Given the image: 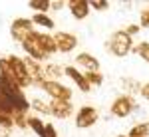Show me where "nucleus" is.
Returning a JSON list of instances; mask_svg holds the SVG:
<instances>
[{"instance_id": "obj_26", "label": "nucleus", "mask_w": 149, "mask_h": 137, "mask_svg": "<svg viewBox=\"0 0 149 137\" xmlns=\"http://www.w3.org/2000/svg\"><path fill=\"white\" fill-rule=\"evenodd\" d=\"M139 26L141 28H149V8H143L139 12Z\"/></svg>"}, {"instance_id": "obj_20", "label": "nucleus", "mask_w": 149, "mask_h": 137, "mask_svg": "<svg viewBox=\"0 0 149 137\" xmlns=\"http://www.w3.org/2000/svg\"><path fill=\"white\" fill-rule=\"evenodd\" d=\"M28 6H30L36 14H48V12H50V0H30Z\"/></svg>"}, {"instance_id": "obj_27", "label": "nucleus", "mask_w": 149, "mask_h": 137, "mask_svg": "<svg viewBox=\"0 0 149 137\" xmlns=\"http://www.w3.org/2000/svg\"><path fill=\"white\" fill-rule=\"evenodd\" d=\"M139 30H141V26H139V24H129V26H127L123 32H125L127 36H131V38H133V36H137V34H139Z\"/></svg>"}, {"instance_id": "obj_18", "label": "nucleus", "mask_w": 149, "mask_h": 137, "mask_svg": "<svg viewBox=\"0 0 149 137\" xmlns=\"http://www.w3.org/2000/svg\"><path fill=\"white\" fill-rule=\"evenodd\" d=\"M30 109H34L36 113H40V115H52V111H50V102H44L40 97H34L30 102Z\"/></svg>"}, {"instance_id": "obj_13", "label": "nucleus", "mask_w": 149, "mask_h": 137, "mask_svg": "<svg viewBox=\"0 0 149 137\" xmlns=\"http://www.w3.org/2000/svg\"><path fill=\"white\" fill-rule=\"evenodd\" d=\"M22 46V50L26 52V58H32V60H36V62H42V60H48V56L42 52V48L38 46V42L34 40V34L30 36L24 44H20Z\"/></svg>"}, {"instance_id": "obj_31", "label": "nucleus", "mask_w": 149, "mask_h": 137, "mask_svg": "<svg viewBox=\"0 0 149 137\" xmlns=\"http://www.w3.org/2000/svg\"><path fill=\"white\" fill-rule=\"evenodd\" d=\"M0 137H10V131H6V129H0Z\"/></svg>"}, {"instance_id": "obj_2", "label": "nucleus", "mask_w": 149, "mask_h": 137, "mask_svg": "<svg viewBox=\"0 0 149 137\" xmlns=\"http://www.w3.org/2000/svg\"><path fill=\"white\" fill-rule=\"evenodd\" d=\"M135 107H137V103L135 99L131 97V95H117L113 102H111V107H109V113L113 115V117H119V119H123V117H129V115L135 111Z\"/></svg>"}, {"instance_id": "obj_24", "label": "nucleus", "mask_w": 149, "mask_h": 137, "mask_svg": "<svg viewBox=\"0 0 149 137\" xmlns=\"http://www.w3.org/2000/svg\"><path fill=\"white\" fill-rule=\"evenodd\" d=\"M86 76V80H88V83L90 86H102L103 83V76H102V72H92V74H84Z\"/></svg>"}, {"instance_id": "obj_28", "label": "nucleus", "mask_w": 149, "mask_h": 137, "mask_svg": "<svg viewBox=\"0 0 149 137\" xmlns=\"http://www.w3.org/2000/svg\"><path fill=\"white\" fill-rule=\"evenodd\" d=\"M68 2H64V0H50V10H56V12H60L64 6H66Z\"/></svg>"}, {"instance_id": "obj_16", "label": "nucleus", "mask_w": 149, "mask_h": 137, "mask_svg": "<svg viewBox=\"0 0 149 137\" xmlns=\"http://www.w3.org/2000/svg\"><path fill=\"white\" fill-rule=\"evenodd\" d=\"M30 20H32V24H34V26L46 28V30H54V28H56V22H54V18H50L48 14H34Z\"/></svg>"}, {"instance_id": "obj_7", "label": "nucleus", "mask_w": 149, "mask_h": 137, "mask_svg": "<svg viewBox=\"0 0 149 137\" xmlns=\"http://www.w3.org/2000/svg\"><path fill=\"white\" fill-rule=\"evenodd\" d=\"M54 40H56L58 52H62V54H70V52H74L76 46H78V36L72 34V32H64V30L56 32V34H54Z\"/></svg>"}, {"instance_id": "obj_11", "label": "nucleus", "mask_w": 149, "mask_h": 137, "mask_svg": "<svg viewBox=\"0 0 149 137\" xmlns=\"http://www.w3.org/2000/svg\"><path fill=\"white\" fill-rule=\"evenodd\" d=\"M64 76H68L70 80L80 88V91H84V93H88V91L92 90V86L88 83L86 76H84V72H80L76 66H66V68H64Z\"/></svg>"}, {"instance_id": "obj_15", "label": "nucleus", "mask_w": 149, "mask_h": 137, "mask_svg": "<svg viewBox=\"0 0 149 137\" xmlns=\"http://www.w3.org/2000/svg\"><path fill=\"white\" fill-rule=\"evenodd\" d=\"M28 129H32L38 137H44V129H46V123L40 115H28Z\"/></svg>"}, {"instance_id": "obj_32", "label": "nucleus", "mask_w": 149, "mask_h": 137, "mask_svg": "<svg viewBox=\"0 0 149 137\" xmlns=\"http://www.w3.org/2000/svg\"><path fill=\"white\" fill-rule=\"evenodd\" d=\"M117 137H127V135H117Z\"/></svg>"}, {"instance_id": "obj_14", "label": "nucleus", "mask_w": 149, "mask_h": 137, "mask_svg": "<svg viewBox=\"0 0 149 137\" xmlns=\"http://www.w3.org/2000/svg\"><path fill=\"white\" fill-rule=\"evenodd\" d=\"M64 76V68L58 64H46L44 66V80L50 81H60V78Z\"/></svg>"}, {"instance_id": "obj_21", "label": "nucleus", "mask_w": 149, "mask_h": 137, "mask_svg": "<svg viewBox=\"0 0 149 137\" xmlns=\"http://www.w3.org/2000/svg\"><path fill=\"white\" fill-rule=\"evenodd\" d=\"M131 52L137 54L143 62H149V42H139V44H135Z\"/></svg>"}, {"instance_id": "obj_23", "label": "nucleus", "mask_w": 149, "mask_h": 137, "mask_svg": "<svg viewBox=\"0 0 149 137\" xmlns=\"http://www.w3.org/2000/svg\"><path fill=\"white\" fill-rule=\"evenodd\" d=\"M12 127H14V117L10 113H4V111H0V129H6V131H10Z\"/></svg>"}, {"instance_id": "obj_33", "label": "nucleus", "mask_w": 149, "mask_h": 137, "mask_svg": "<svg viewBox=\"0 0 149 137\" xmlns=\"http://www.w3.org/2000/svg\"><path fill=\"white\" fill-rule=\"evenodd\" d=\"M147 123H149V121H147Z\"/></svg>"}, {"instance_id": "obj_25", "label": "nucleus", "mask_w": 149, "mask_h": 137, "mask_svg": "<svg viewBox=\"0 0 149 137\" xmlns=\"http://www.w3.org/2000/svg\"><path fill=\"white\" fill-rule=\"evenodd\" d=\"M14 127L28 129V113H14Z\"/></svg>"}, {"instance_id": "obj_8", "label": "nucleus", "mask_w": 149, "mask_h": 137, "mask_svg": "<svg viewBox=\"0 0 149 137\" xmlns=\"http://www.w3.org/2000/svg\"><path fill=\"white\" fill-rule=\"evenodd\" d=\"M76 68L84 70V74H92V72H100V60L88 52H80L76 56Z\"/></svg>"}, {"instance_id": "obj_29", "label": "nucleus", "mask_w": 149, "mask_h": 137, "mask_svg": "<svg viewBox=\"0 0 149 137\" xmlns=\"http://www.w3.org/2000/svg\"><path fill=\"white\" fill-rule=\"evenodd\" d=\"M44 137H58V131H56V127H54V123H46Z\"/></svg>"}, {"instance_id": "obj_1", "label": "nucleus", "mask_w": 149, "mask_h": 137, "mask_svg": "<svg viewBox=\"0 0 149 137\" xmlns=\"http://www.w3.org/2000/svg\"><path fill=\"white\" fill-rule=\"evenodd\" d=\"M105 48L115 58H125L133 50V38L127 36L123 30H117V32H113V34L109 36V40L105 42Z\"/></svg>"}, {"instance_id": "obj_9", "label": "nucleus", "mask_w": 149, "mask_h": 137, "mask_svg": "<svg viewBox=\"0 0 149 137\" xmlns=\"http://www.w3.org/2000/svg\"><path fill=\"white\" fill-rule=\"evenodd\" d=\"M34 40L38 42V46L42 48V52H44L48 58L54 56V54L58 52L56 40H54V36H52V34H48V32H38V30H36V32H34Z\"/></svg>"}, {"instance_id": "obj_10", "label": "nucleus", "mask_w": 149, "mask_h": 137, "mask_svg": "<svg viewBox=\"0 0 149 137\" xmlns=\"http://www.w3.org/2000/svg\"><path fill=\"white\" fill-rule=\"evenodd\" d=\"M68 10L74 20H86L90 16V2L88 0H68Z\"/></svg>"}, {"instance_id": "obj_17", "label": "nucleus", "mask_w": 149, "mask_h": 137, "mask_svg": "<svg viewBox=\"0 0 149 137\" xmlns=\"http://www.w3.org/2000/svg\"><path fill=\"white\" fill-rule=\"evenodd\" d=\"M121 90L127 91V95H131V93H139L141 91V83L137 80H133V78H121Z\"/></svg>"}, {"instance_id": "obj_6", "label": "nucleus", "mask_w": 149, "mask_h": 137, "mask_svg": "<svg viewBox=\"0 0 149 137\" xmlns=\"http://www.w3.org/2000/svg\"><path fill=\"white\" fill-rule=\"evenodd\" d=\"M97 119H100V111L95 107H92V105H81L80 109H78V113H76V127L78 129H88V127L95 125Z\"/></svg>"}, {"instance_id": "obj_3", "label": "nucleus", "mask_w": 149, "mask_h": 137, "mask_svg": "<svg viewBox=\"0 0 149 137\" xmlns=\"http://www.w3.org/2000/svg\"><path fill=\"white\" fill-rule=\"evenodd\" d=\"M8 58V64L12 68V74H14V80L18 83V88L24 90V88H30L32 86V80L28 76V70H26V64H24V58H18V56H6Z\"/></svg>"}, {"instance_id": "obj_22", "label": "nucleus", "mask_w": 149, "mask_h": 137, "mask_svg": "<svg viewBox=\"0 0 149 137\" xmlns=\"http://www.w3.org/2000/svg\"><path fill=\"white\" fill-rule=\"evenodd\" d=\"M88 2H90V10H95V12H105L111 6L107 0H88Z\"/></svg>"}, {"instance_id": "obj_12", "label": "nucleus", "mask_w": 149, "mask_h": 137, "mask_svg": "<svg viewBox=\"0 0 149 137\" xmlns=\"http://www.w3.org/2000/svg\"><path fill=\"white\" fill-rule=\"evenodd\" d=\"M50 111L56 119H68L74 113L72 102H62V99H50Z\"/></svg>"}, {"instance_id": "obj_4", "label": "nucleus", "mask_w": 149, "mask_h": 137, "mask_svg": "<svg viewBox=\"0 0 149 137\" xmlns=\"http://www.w3.org/2000/svg\"><path fill=\"white\" fill-rule=\"evenodd\" d=\"M34 32H36V28H34V24H32L30 18H16L10 24V36L18 44H24Z\"/></svg>"}, {"instance_id": "obj_30", "label": "nucleus", "mask_w": 149, "mask_h": 137, "mask_svg": "<svg viewBox=\"0 0 149 137\" xmlns=\"http://www.w3.org/2000/svg\"><path fill=\"white\" fill-rule=\"evenodd\" d=\"M141 95H143V99H147L149 102V81L147 83H141V91H139Z\"/></svg>"}, {"instance_id": "obj_19", "label": "nucleus", "mask_w": 149, "mask_h": 137, "mask_svg": "<svg viewBox=\"0 0 149 137\" xmlns=\"http://www.w3.org/2000/svg\"><path fill=\"white\" fill-rule=\"evenodd\" d=\"M127 137H149V123L147 121H139L129 129Z\"/></svg>"}, {"instance_id": "obj_5", "label": "nucleus", "mask_w": 149, "mask_h": 137, "mask_svg": "<svg viewBox=\"0 0 149 137\" xmlns=\"http://www.w3.org/2000/svg\"><path fill=\"white\" fill-rule=\"evenodd\" d=\"M40 90L50 95V99H62V102H72V90L64 86L62 81H50L44 80L40 83Z\"/></svg>"}]
</instances>
